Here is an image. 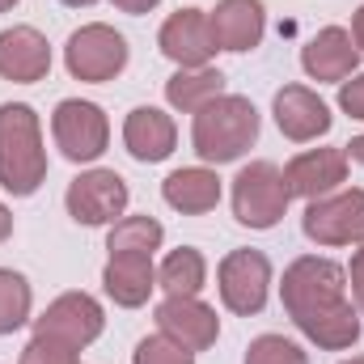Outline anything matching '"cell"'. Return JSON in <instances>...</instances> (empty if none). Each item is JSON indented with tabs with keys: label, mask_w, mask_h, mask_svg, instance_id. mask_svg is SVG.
I'll use <instances>...</instances> for the list:
<instances>
[{
	"label": "cell",
	"mask_w": 364,
	"mask_h": 364,
	"mask_svg": "<svg viewBox=\"0 0 364 364\" xmlns=\"http://www.w3.org/2000/svg\"><path fill=\"white\" fill-rule=\"evenodd\" d=\"M102 288L114 305L123 309H140L149 305L153 288H157V267H153V255H136V250H123V255H110L106 267H102Z\"/></svg>",
	"instance_id": "obj_17"
},
{
	"label": "cell",
	"mask_w": 364,
	"mask_h": 364,
	"mask_svg": "<svg viewBox=\"0 0 364 364\" xmlns=\"http://www.w3.org/2000/svg\"><path fill=\"white\" fill-rule=\"evenodd\" d=\"M51 73V43L34 26H13L0 30V77L13 85H34L47 81Z\"/></svg>",
	"instance_id": "obj_15"
},
{
	"label": "cell",
	"mask_w": 364,
	"mask_h": 364,
	"mask_svg": "<svg viewBox=\"0 0 364 364\" xmlns=\"http://www.w3.org/2000/svg\"><path fill=\"white\" fill-rule=\"evenodd\" d=\"M343 153H348V161L364 166V136H352V144H343Z\"/></svg>",
	"instance_id": "obj_33"
},
{
	"label": "cell",
	"mask_w": 364,
	"mask_h": 364,
	"mask_svg": "<svg viewBox=\"0 0 364 364\" xmlns=\"http://www.w3.org/2000/svg\"><path fill=\"white\" fill-rule=\"evenodd\" d=\"M275 127L292 140V144H309V140H318V136H326L331 132V106L318 97L314 90H305V85H284V90L275 93Z\"/></svg>",
	"instance_id": "obj_14"
},
{
	"label": "cell",
	"mask_w": 364,
	"mask_h": 364,
	"mask_svg": "<svg viewBox=\"0 0 364 364\" xmlns=\"http://www.w3.org/2000/svg\"><path fill=\"white\" fill-rule=\"evenodd\" d=\"M343 364H364V356H352V360H343Z\"/></svg>",
	"instance_id": "obj_36"
},
{
	"label": "cell",
	"mask_w": 364,
	"mask_h": 364,
	"mask_svg": "<svg viewBox=\"0 0 364 364\" xmlns=\"http://www.w3.org/2000/svg\"><path fill=\"white\" fill-rule=\"evenodd\" d=\"M246 364H305V352L284 335H259L246 348Z\"/></svg>",
	"instance_id": "obj_26"
},
{
	"label": "cell",
	"mask_w": 364,
	"mask_h": 364,
	"mask_svg": "<svg viewBox=\"0 0 364 364\" xmlns=\"http://www.w3.org/2000/svg\"><path fill=\"white\" fill-rule=\"evenodd\" d=\"M157 331L182 343L186 352H208L220 339V318L199 296H166L157 305Z\"/></svg>",
	"instance_id": "obj_12"
},
{
	"label": "cell",
	"mask_w": 364,
	"mask_h": 364,
	"mask_svg": "<svg viewBox=\"0 0 364 364\" xmlns=\"http://www.w3.org/2000/svg\"><path fill=\"white\" fill-rule=\"evenodd\" d=\"M284 182L296 199H322L348 182V153L343 149H305L284 166Z\"/></svg>",
	"instance_id": "obj_13"
},
{
	"label": "cell",
	"mask_w": 364,
	"mask_h": 364,
	"mask_svg": "<svg viewBox=\"0 0 364 364\" xmlns=\"http://www.w3.org/2000/svg\"><path fill=\"white\" fill-rule=\"evenodd\" d=\"M216 288L229 314H263L272 292V259L263 250H229L216 267Z\"/></svg>",
	"instance_id": "obj_8"
},
{
	"label": "cell",
	"mask_w": 364,
	"mask_h": 364,
	"mask_svg": "<svg viewBox=\"0 0 364 364\" xmlns=\"http://www.w3.org/2000/svg\"><path fill=\"white\" fill-rule=\"evenodd\" d=\"M225 93V73L220 68H178L170 81H166V102L182 110V114H199L208 102H216Z\"/></svg>",
	"instance_id": "obj_21"
},
{
	"label": "cell",
	"mask_w": 364,
	"mask_h": 364,
	"mask_svg": "<svg viewBox=\"0 0 364 364\" xmlns=\"http://www.w3.org/2000/svg\"><path fill=\"white\" fill-rule=\"evenodd\" d=\"M292 203V191L275 161H250L233 178V216L246 229H275Z\"/></svg>",
	"instance_id": "obj_4"
},
{
	"label": "cell",
	"mask_w": 364,
	"mask_h": 364,
	"mask_svg": "<svg viewBox=\"0 0 364 364\" xmlns=\"http://www.w3.org/2000/svg\"><path fill=\"white\" fill-rule=\"evenodd\" d=\"M339 110L352 114V119H364V73L348 77V81L339 85Z\"/></svg>",
	"instance_id": "obj_28"
},
{
	"label": "cell",
	"mask_w": 364,
	"mask_h": 364,
	"mask_svg": "<svg viewBox=\"0 0 364 364\" xmlns=\"http://www.w3.org/2000/svg\"><path fill=\"white\" fill-rule=\"evenodd\" d=\"M119 13H132V17H140V13H149V9H157L161 0H110Z\"/></svg>",
	"instance_id": "obj_30"
},
{
	"label": "cell",
	"mask_w": 364,
	"mask_h": 364,
	"mask_svg": "<svg viewBox=\"0 0 364 364\" xmlns=\"http://www.w3.org/2000/svg\"><path fill=\"white\" fill-rule=\"evenodd\" d=\"M102 331H106V314L90 292H64L43 309V318H34V335H51L77 352H85Z\"/></svg>",
	"instance_id": "obj_10"
},
{
	"label": "cell",
	"mask_w": 364,
	"mask_h": 364,
	"mask_svg": "<svg viewBox=\"0 0 364 364\" xmlns=\"http://www.w3.org/2000/svg\"><path fill=\"white\" fill-rule=\"evenodd\" d=\"M360 255H364V242H360Z\"/></svg>",
	"instance_id": "obj_37"
},
{
	"label": "cell",
	"mask_w": 364,
	"mask_h": 364,
	"mask_svg": "<svg viewBox=\"0 0 364 364\" xmlns=\"http://www.w3.org/2000/svg\"><path fill=\"white\" fill-rule=\"evenodd\" d=\"M161 195L182 216H203V212H212L220 203V178L208 166H182L161 182Z\"/></svg>",
	"instance_id": "obj_20"
},
{
	"label": "cell",
	"mask_w": 364,
	"mask_h": 364,
	"mask_svg": "<svg viewBox=\"0 0 364 364\" xmlns=\"http://www.w3.org/2000/svg\"><path fill=\"white\" fill-rule=\"evenodd\" d=\"M51 136H55V149L85 166V161H97L110 144V119L97 102H85V97H64L51 114Z\"/></svg>",
	"instance_id": "obj_6"
},
{
	"label": "cell",
	"mask_w": 364,
	"mask_h": 364,
	"mask_svg": "<svg viewBox=\"0 0 364 364\" xmlns=\"http://www.w3.org/2000/svg\"><path fill=\"white\" fill-rule=\"evenodd\" d=\"M13 4H17V0H0V13H9V9H13Z\"/></svg>",
	"instance_id": "obj_35"
},
{
	"label": "cell",
	"mask_w": 364,
	"mask_h": 364,
	"mask_svg": "<svg viewBox=\"0 0 364 364\" xmlns=\"http://www.w3.org/2000/svg\"><path fill=\"white\" fill-rule=\"evenodd\" d=\"M127 199H132V191H127L123 174H114V170H85V174H77L68 182L64 208H68V216L77 225H90L93 229V225H114L127 212Z\"/></svg>",
	"instance_id": "obj_9"
},
{
	"label": "cell",
	"mask_w": 364,
	"mask_h": 364,
	"mask_svg": "<svg viewBox=\"0 0 364 364\" xmlns=\"http://www.w3.org/2000/svg\"><path fill=\"white\" fill-rule=\"evenodd\" d=\"M30 309H34V292H30V279L13 267H0V335H13L30 322Z\"/></svg>",
	"instance_id": "obj_24"
},
{
	"label": "cell",
	"mask_w": 364,
	"mask_h": 364,
	"mask_svg": "<svg viewBox=\"0 0 364 364\" xmlns=\"http://www.w3.org/2000/svg\"><path fill=\"white\" fill-rule=\"evenodd\" d=\"M132 364H195V352H186L182 343H174L170 335L157 331V335H149V339L136 343Z\"/></svg>",
	"instance_id": "obj_25"
},
{
	"label": "cell",
	"mask_w": 364,
	"mask_h": 364,
	"mask_svg": "<svg viewBox=\"0 0 364 364\" xmlns=\"http://www.w3.org/2000/svg\"><path fill=\"white\" fill-rule=\"evenodd\" d=\"M127 55H132L127 38L106 21H90V26L73 30V38L64 47V64H68L73 81H90V85L114 81L127 68Z\"/></svg>",
	"instance_id": "obj_5"
},
{
	"label": "cell",
	"mask_w": 364,
	"mask_h": 364,
	"mask_svg": "<svg viewBox=\"0 0 364 364\" xmlns=\"http://www.w3.org/2000/svg\"><path fill=\"white\" fill-rule=\"evenodd\" d=\"M301 68L314 77V81H348L356 77L360 68V51L352 43V34L343 26H322L305 47H301Z\"/></svg>",
	"instance_id": "obj_16"
},
{
	"label": "cell",
	"mask_w": 364,
	"mask_h": 364,
	"mask_svg": "<svg viewBox=\"0 0 364 364\" xmlns=\"http://www.w3.org/2000/svg\"><path fill=\"white\" fill-rule=\"evenodd\" d=\"M123 144H127V153H132L136 161L157 166V161H166V157L174 153L178 127H174V119H170L166 110H157V106H136V110L123 119Z\"/></svg>",
	"instance_id": "obj_18"
},
{
	"label": "cell",
	"mask_w": 364,
	"mask_h": 364,
	"mask_svg": "<svg viewBox=\"0 0 364 364\" xmlns=\"http://www.w3.org/2000/svg\"><path fill=\"white\" fill-rule=\"evenodd\" d=\"M43 182H47L43 123L30 102H4L0 106V186L26 199Z\"/></svg>",
	"instance_id": "obj_2"
},
{
	"label": "cell",
	"mask_w": 364,
	"mask_h": 364,
	"mask_svg": "<svg viewBox=\"0 0 364 364\" xmlns=\"http://www.w3.org/2000/svg\"><path fill=\"white\" fill-rule=\"evenodd\" d=\"M348 288H352V301H356V309L364 314V255H360V250L352 255V267H348Z\"/></svg>",
	"instance_id": "obj_29"
},
{
	"label": "cell",
	"mask_w": 364,
	"mask_h": 364,
	"mask_svg": "<svg viewBox=\"0 0 364 364\" xmlns=\"http://www.w3.org/2000/svg\"><path fill=\"white\" fill-rule=\"evenodd\" d=\"M208 21H212L220 51H255L263 43V30H267L263 0H220L208 13Z\"/></svg>",
	"instance_id": "obj_19"
},
{
	"label": "cell",
	"mask_w": 364,
	"mask_h": 364,
	"mask_svg": "<svg viewBox=\"0 0 364 364\" xmlns=\"http://www.w3.org/2000/svg\"><path fill=\"white\" fill-rule=\"evenodd\" d=\"M203 284H208V259L195 246L170 250L157 267V288H166V296H199Z\"/></svg>",
	"instance_id": "obj_22"
},
{
	"label": "cell",
	"mask_w": 364,
	"mask_h": 364,
	"mask_svg": "<svg viewBox=\"0 0 364 364\" xmlns=\"http://www.w3.org/2000/svg\"><path fill=\"white\" fill-rule=\"evenodd\" d=\"M17 364H81V352L68 348V343H60V339H51V335H34L21 348Z\"/></svg>",
	"instance_id": "obj_27"
},
{
	"label": "cell",
	"mask_w": 364,
	"mask_h": 364,
	"mask_svg": "<svg viewBox=\"0 0 364 364\" xmlns=\"http://www.w3.org/2000/svg\"><path fill=\"white\" fill-rule=\"evenodd\" d=\"M9 237H13V212H9V208L0 203V246H4Z\"/></svg>",
	"instance_id": "obj_32"
},
{
	"label": "cell",
	"mask_w": 364,
	"mask_h": 364,
	"mask_svg": "<svg viewBox=\"0 0 364 364\" xmlns=\"http://www.w3.org/2000/svg\"><path fill=\"white\" fill-rule=\"evenodd\" d=\"M68 9H90V4H97V0H64Z\"/></svg>",
	"instance_id": "obj_34"
},
{
	"label": "cell",
	"mask_w": 364,
	"mask_h": 364,
	"mask_svg": "<svg viewBox=\"0 0 364 364\" xmlns=\"http://www.w3.org/2000/svg\"><path fill=\"white\" fill-rule=\"evenodd\" d=\"M279 301L296 331L322 352H343L360 339V309L348 301V267L322 255H301L279 279Z\"/></svg>",
	"instance_id": "obj_1"
},
{
	"label": "cell",
	"mask_w": 364,
	"mask_h": 364,
	"mask_svg": "<svg viewBox=\"0 0 364 364\" xmlns=\"http://www.w3.org/2000/svg\"><path fill=\"white\" fill-rule=\"evenodd\" d=\"M255 140H259V110L242 93H220L191 123V144H195L199 161H208V166L237 161Z\"/></svg>",
	"instance_id": "obj_3"
},
{
	"label": "cell",
	"mask_w": 364,
	"mask_h": 364,
	"mask_svg": "<svg viewBox=\"0 0 364 364\" xmlns=\"http://www.w3.org/2000/svg\"><path fill=\"white\" fill-rule=\"evenodd\" d=\"M348 34H352V43H356V51H364V4L356 9V13H352V30H348Z\"/></svg>",
	"instance_id": "obj_31"
},
{
	"label": "cell",
	"mask_w": 364,
	"mask_h": 364,
	"mask_svg": "<svg viewBox=\"0 0 364 364\" xmlns=\"http://www.w3.org/2000/svg\"><path fill=\"white\" fill-rule=\"evenodd\" d=\"M157 47L178 68H208L212 55L220 51L216 34H212V21H208L203 9H178V13H170L166 26H161V34H157Z\"/></svg>",
	"instance_id": "obj_11"
},
{
	"label": "cell",
	"mask_w": 364,
	"mask_h": 364,
	"mask_svg": "<svg viewBox=\"0 0 364 364\" xmlns=\"http://www.w3.org/2000/svg\"><path fill=\"white\" fill-rule=\"evenodd\" d=\"M301 229L318 246H360L364 242V191H331L322 199H309Z\"/></svg>",
	"instance_id": "obj_7"
},
{
	"label": "cell",
	"mask_w": 364,
	"mask_h": 364,
	"mask_svg": "<svg viewBox=\"0 0 364 364\" xmlns=\"http://www.w3.org/2000/svg\"><path fill=\"white\" fill-rule=\"evenodd\" d=\"M161 242H166V229H161V220H153L149 212H144V216H119V220L110 225V233H106V250H110V255H123V250L153 255V250H161Z\"/></svg>",
	"instance_id": "obj_23"
}]
</instances>
